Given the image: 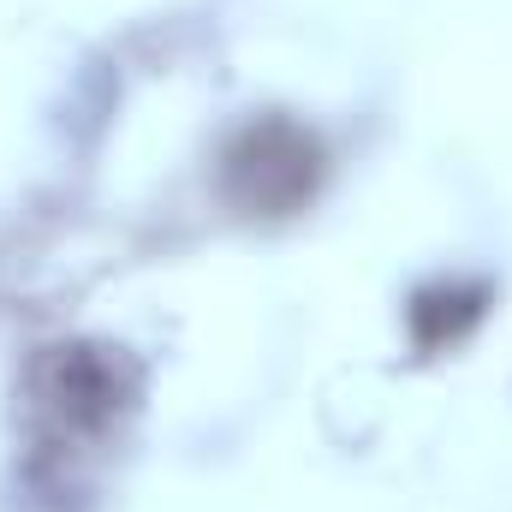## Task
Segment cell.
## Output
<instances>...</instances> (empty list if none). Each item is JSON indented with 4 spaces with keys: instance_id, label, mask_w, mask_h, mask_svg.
Wrapping results in <instances>:
<instances>
[{
    "instance_id": "obj_1",
    "label": "cell",
    "mask_w": 512,
    "mask_h": 512,
    "mask_svg": "<svg viewBox=\"0 0 512 512\" xmlns=\"http://www.w3.org/2000/svg\"><path fill=\"white\" fill-rule=\"evenodd\" d=\"M143 399V370L120 346L72 340L42 346V358L24 376V477L48 495H78L90 465L108 459V447L126 435L131 411Z\"/></svg>"
}]
</instances>
